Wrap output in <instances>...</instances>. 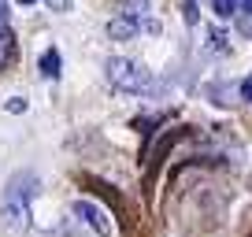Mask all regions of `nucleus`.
Listing matches in <instances>:
<instances>
[{
    "label": "nucleus",
    "mask_w": 252,
    "mask_h": 237,
    "mask_svg": "<svg viewBox=\"0 0 252 237\" xmlns=\"http://www.w3.org/2000/svg\"><path fill=\"white\" fill-rule=\"evenodd\" d=\"M212 11L219 19H230V15H237V0H212Z\"/></svg>",
    "instance_id": "nucleus-8"
},
{
    "label": "nucleus",
    "mask_w": 252,
    "mask_h": 237,
    "mask_svg": "<svg viewBox=\"0 0 252 237\" xmlns=\"http://www.w3.org/2000/svg\"><path fill=\"white\" fill-rule=\"evenodd\" d=\"M237 11H245V15H252V0H237Z\"/></svg>",
    "instance_id": "nucleus-15"
},
{
    "label": "nucleus",
    "mask_w": 252,
    "mask_h": 237,
    "mask_svg": "<svg viewBox=\"0 0 252 237\" xmlns=\"http://www.w3.org/2000/svg\"><path fill=\"white\" fill-rule=\"evenodd\" d=\"M241 100H252V74L241 82Z\"/></svg>",
    "instance_id": "nucleus-13"
},
{
    "label": "nucleus",
    "mask_w": 252,
    "mask_h": 237,
    "mask_svg": "<svg viewBox=\"0 0 252 237\" xmlns=\"http://www.w3.org/2000/svg\"><path fill=\"white\" fill-rule=\"evenodd\" d=\"M8 111H15V115H23V111H26V100H23V96H11V100H8Z\"/></svg>",
    "instance_id": "nucleus-11"
},
{
    "label": "nucleus",
    "mask_w": 252,
    "mask_h": 237,
    "mask_svg": "<svg viewBox=\"0 0 252 237\" xmlns=\"http://www.w3.org/2000/svg\"><path fill=\"white\" fill-rule=\"evenodd\" d=\"M108 82L115 89H126V93H152V71L137 59H126V56H115L108 59Z\"/></svg>",
    "instance_id": "nucleus-2"
},
{
    "label": "nucleus",
    "mask_w": 252,
    "mask_h": 237,
    "mask_svg": "<svg viewBox=\"0 0 252 237\" xmlns=\"http://www.w3.org/2000/svg\"><path fill=\"white\" fill-rule=\"evenodd\" d=\"M45 4H48V11H67L74 0H45Z\"/></svg>",
    "instance_id": "nucleus-12"
},
{
    "label": "nucleus",
    "mask_w": 252,
    "mask_h": 237,
    "mask_svg": "<svg viewBox=\"0 0 252 237\" xmlns=\"http://www.w3.org/2000/svg\"><path fill=\"white\" fill-rule=\"evenodd\" d=\"M149 11V0H123V15L126 19H137V15H145Z\"/></svg>",
    "instance_id": "nucleus-7"
},
{
    "label": "nucleus",
    "mask_w": 252,
    "mask_h": 237,
    "mask_svg": "<svg viewBox=\"0 0 252 237\" xmlns=\"http://www.w3.org/2000/svg\"><path fill=\"white\" fill-rule=\"evenodd\" d=\"M182 19H186V26H197V19H200L197 0H182Z\"/></svg>",
    "instance_id": "nucleus-9"
},
{
    "label": "nucleus",
    "mask_w": 252,
    "mask_h": 237,
    "mask_svg": "<svg viewBox=\"0 0 252 237\" xmlns=\"http://www.w3.org/2000/svg\"><path fill=\"white\" fill-rule=\"evenodd\" d=\"M71 211L78 215V219L86 222V226L93 230L96 237H111V234H115V222H111L108 207L93 204V200H74V204H71Z\"/></svg>",
    "instance_id": "nucleus-3"
},
{
    "label": "nucleus",
    "mask_w": 252,
    "mask_h": 237,
    "mask_svg": "<svg viewBox=\"0 0 252 237\" xmlns=\"http://www.w3.org/2000/svg\"><path fill=\"white\" fill-rule=\"evenodd\" d=\"M108 37L111 41H134L137 37V19H126V15L111 19L108 23Z\"/></svg>",
    "instance_id": "nucleus-4"
},
{
    "label": "nucleus",
    "mask_w": 252,
    "mask_h": 237,
    "mask_svg": "<svg viewBox=\"0 0 252 237\" xmlns=\"http://www.w3.org/2000/svg\"><path fill=\"white\" fill-rule=\"evenodd\" d=\"M37 189H41V182H37V174H30V171H19L8 182L0 211H4V222L11 230H30V200L37 197Z\"/></svg>",
    "instance_id": "nucleus-1"
},
{
    "label": "nucleus",
    "mask_w": 252,
    "mask_h": 237,
    "mask_svg": "<svg viewBox=\"0 0 252 237\" xmlns=\"http://www.w3.org/2000/svg\"><path fill=\"white\" fill-rule=\"evenodd\" d=\"M0 30H8V0H0Z\"/></svg>",
    "instance_id": "nucleus-14"
},
{
    "label": "nucleus",
    "mask_w": 252,
    "mask_h": 237,
    "mask_svg": "<svg viewBox=\"0 0 252 237\" xmlns=\"http://www.w3.org/2000/svg\"><path fill=\"white\" fill-rule=\"evenodd\" d=\"M212 52H226V33H215L212 30Z\"/></svg>",
    "instance_id": "nucleus-10"
},
{
    "label": "nucleus",
    "mask_w": 252,
    "mask_h": 237,
    "mask_svg": "<svg viewBox=\"0 0 252 237\" xmlns=\"http://www.w3.org/2000/svg\"><path fill=\"white\" fill-rule=\"evenodd\" d=\"M41 74H45V78H56V74H60V52H56V48H48V52L41 56Z\"/></svg>",
    "instance_id": "nucleus-6"
},
{
    "label": "nucleus",
    "mask_w": 252,
    "mask_h": 237,
    "mask_svg": "<svg viewBox=\"0 0 252 237\" xmlns=\"http://www.w3.org/2000/svg\"><path fill=\"white\" fill-rule=\"evenodd\" d=\"M11 56H15V37H11V30H0V71L11 63Z\"/></svg>",
    "instance_id": "nucleus-5"
}]
</instances>
